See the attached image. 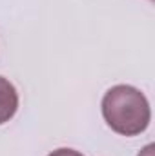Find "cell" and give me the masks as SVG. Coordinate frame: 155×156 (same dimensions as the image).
Returning <instances> with one entry per match:
<instances>
[{
	"instance_id": "3957f363",
	"label": "cell",
	"mask_w": 155,
	"mask_h": 156,
	"mask_svg": "<svg viewBox=\"0 0 155 156\" xmlns=\"http://www.w3.org/2000/svg\"><path fill=\"white\" fill-rule=\"evenodd\" d=\"M47 156H84L82 153H78L75 149H68V147H62V149H57V151H53L51 154Z\"/></svg>"
},
{
	"instance_id": "6da1fadb",
	"label": "cell",
	"mask_w": 155,
	"mask_h": 156,
	"mask_svg": "<svg viewBox=\"0 0 155 156\" xmlns=\"http://www.w3.org/2000/svg\"><path fill=\"white\" fill-rule=\"evenodd\" d=\"M102 116L106 123L122 136H137L150 125L152 111L148 98L131 85H115L102 98Z\"/></svg>"
},
{
	"instance_id": "7a4b0ae2",
	"label": "cell",
	"mask_w": 155,
	"mask_h": 156,
	"mask_svg": "<svg viewBox=\"0 0 155 156\" xmlns=\"http://www.w3.org/2000/svg\"><path fill=\"white\" fill-rule=\"evenodd\" d=\"M18 109V93L17 87L7 80L0 76V125L9 122L17 115Z\"/></svg>"
}]
</instances>
